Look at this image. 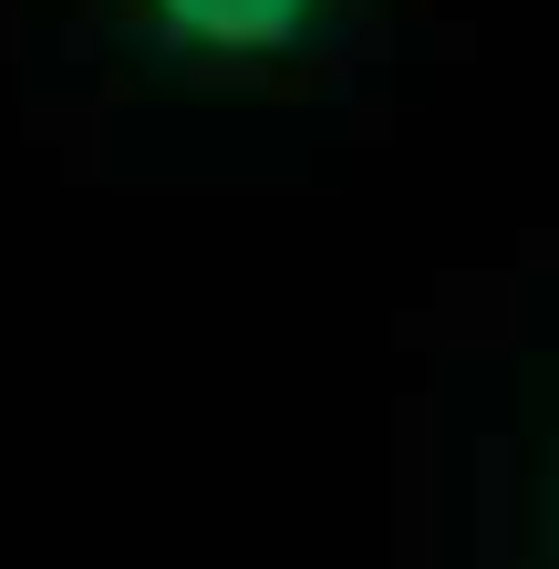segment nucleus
Returning a JSON list of instances; mask_svg holds the SVG:
<instances>
[{
    "instance_id": "nucleus-1",
    "label": "nucleus",
    "mask_w": 559,
    "mask_h": 569,
    "mask_svg": "<svg viewBox=\"0 0 559 569\" xmlns=\"http://www.w3.org/2000/svg\"><path fill=\"white\" fill-rule=\"evenodd\" d=\"M352 0H104V31L177 73H290L332 52Z\"/></svg>"
}]
</instances>
